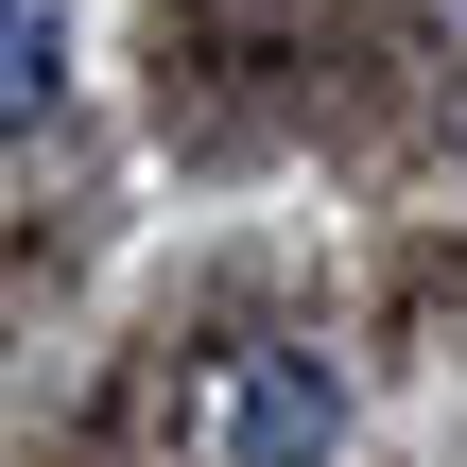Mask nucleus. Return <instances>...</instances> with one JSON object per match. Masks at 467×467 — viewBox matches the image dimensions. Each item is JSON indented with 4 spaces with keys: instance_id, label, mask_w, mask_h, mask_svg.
<instances>
[{
    "instance_id": "nucleus-1",
    "label": "nucleus",
    "mask_w": 467,
    "mask_h": 467,
    "mask_svg": "<svg viewBox=\"0 0 467 467\" xmlns=\"http://www.w3.org/2000/svg\"><path fill=\"white\" fill-rule=\"evenodd\" d=\"M347 451V381H329V347H260L243 381H225V467H329Z\"/></svg>"
},
{
    "instance_id": "nucleus-2",
    "label": "nucleus",
    "mask_w": 467,
    "mask_h": 467,
    "mask_svg": "<svg viewBox=\"0 0 467 467\" xmlns=\"http://www.w3.org/2000/svg\"><path fill=\"white\" fill-rule=\"evenodd\" d=\"M52 87H69L52 0H0V139H35V121H52Z\"/></svg>"
}]
</instances>
